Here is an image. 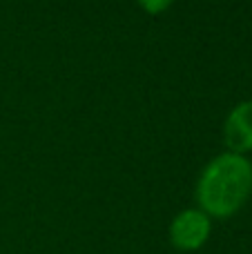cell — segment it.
I'll return each mask as SVG.
<instances>
[{
	"mask_svg": "<svg viewBox=\"0 0 252 254\" xmlns=\"http://www.w3.org/2000/svg\"><path fill=\"white\" fill-rule=\"evenodd\" d=\"M223 138H226L228 152L241 154L252 149V101H244L228 114L223 125Z\"/></svg>",
	"mask_w": 252,
	"mask_h": 254,
	"instance_id": "obj_3",
	"label": "cell"
},
{
	"mask_svg": "<svg viewBox=\"0 0 252 254\" xmlns=\"http://www.w3.org/2000/svg\"><path fill=\"white\" fill-rule=\"evenodd\" d=\"M212 232V221L201 210H183L170 223V241L181 252H194L205 246Z\"/></svg>",
	"mask_w": 252,
	"mask_h": 254,
	"instance_id": "obj_2",
	"label": "cell"
},
{
	"mask_svg": "<svg viewBox=\"0 0 252 254\" xmlns=\"http://www.w3.org/2000/svg\"><path fill=\"white\" fill-rule=\"evenodd\" d=\"M252 194V163L241 154L214 156L196 181V201L210 219L237 214Z\"/></svg>",
	"mask_w": 252,
	"mask_h": 254,
	"instance_id": "obj_1",
	"label": "cell"
},
{
	"mask_svg": "<svg viewBox=\"0 0 252 254\" xmlns=\"http://www.w3.org/2000/svg\"><path fill=\"white\" fill-rule=\"evenodd\" d=\"M174 4V0H138V7L145 13H152V16H159V13L168 11Z\"/></svg>",
	"mask_w": 252,
	"mask_h": 254,
	"instance_id": "obj_4",
	"label": "cell"
}]
</instances>
